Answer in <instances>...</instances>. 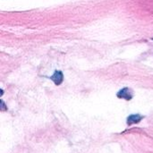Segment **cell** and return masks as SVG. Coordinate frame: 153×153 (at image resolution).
<instances>
[{"mask_svg":"<svg viewBox=\"0 0 153 153\" xmlns=\"http://www.w3.org/2000/svg\"><path fill=\"white\" fill-rule=\"evenodd\" d=\"M117 97L119 99H125L126 100H130L133 98V91L129 88H124L117 92Z\"/></svg>","mask_w":153,"mask_h":153,"instance_id":"1","label":"cell"},{"mask_svg":"<svg viewBox=\"0 0 153 153\" xmlns=\"http://www.w3.org/2000/svg\"><path fill=\"white\" fill-rule=\"evenodd\" d=\"M50 79L55 82L56 85H60L63 82L64 80V75L61 71H56L55 74L50 77Z\"/></svg>","mask_w":153,"mask_h":153,"instance_id":"2","label":"cell"},{"mask_svg":"<svg viewBox=\"0 0 153 153\" xmlns=\"http://www.w3.org/2000/svg\"><path fill=\"white\" fill-rule=\"evenodd\" d=\"M143 117L140 115H131L127 117V125L128 126H132L134 124H138L142 121Z\"/></svg>","mask_w":153,"mask_h":153,"instance_id":"3","label":"cell"}]
</instances>
